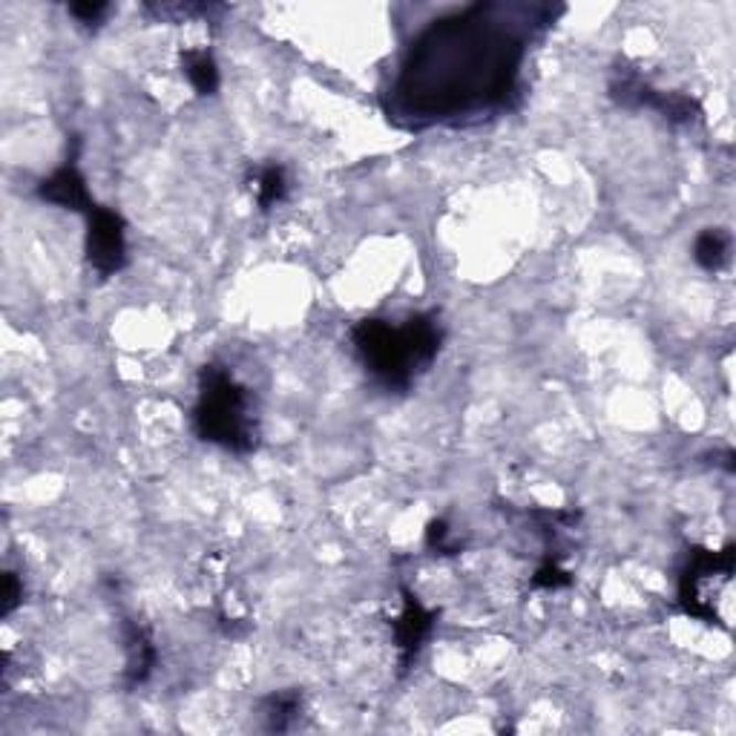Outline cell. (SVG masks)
I'll return each instance as SVG.
<instances>
[{
	"mask_svg": "<svg viewBox=\"0 0 736 736\" xmlns=\"http://www.w3.org/2000/svg\"><path fill=\"white\" fill-rule=\"evenodd\" d=\"M558 15L564 7L550 3H469L431 21L388 89V118L424 130L510 110L533 38Z\"/></svg>",
	"mask_w": 736,
	"mask_h": 736,
	"instance_id": "6da1fadb",
	"label": "cell"
},
{
	"mask_svg": "<svg viewBox=\"0 0 736 736\" xmlns=\"http://www.w3.org/2000/svg\"><path fill=\"white\" fill-rule=\"evenodd\" d=\"M349 337L369 377L386 392L403 394L440 354L444 322L435 311L408 313L403 322L369 317L354 322Z\"/></svg>",
	"mask_w": 736,
	"mask_h": 736,
	"instance_id": "7a4b0ae2",
	"label": "cell"
},
{
	"mask_svg": "<svg viewBox=\"0 0 736 736\" xmlns=\"http://www.w3.org/2000/svg\"><path fill=\"white\" fill-rule=\"evenodd\" d=\"M193 429L204 444L227 452L248 455L259 446L256 401L227 365L204 363L199 372V401L193 406Z\"/></svg>",
	"mask_w": 736,
	"mask_h": 736,
	"instance_id": "3957f363",
	"label": "cell"
},
{
	"mask_svg": "<svg viewBox=\"0 0 736 736\" xmlns=\"http://www.w3.org/2000/svg\"><path fill=\"white\" fill-rule=\"evenodd\" d=\"M734 544H728L725 550H691L685 569L679 576V605L687 616L707 621V625L728 627L716 601H725V605L730 601L728 590L730 576H734Z\"/></svg>",
	"mask_w": 736,
	"mask_h": 736,
	"instance_id": "277c9868",
	"label": "cell"
},
{
	"mask_svg": "<svg viewBox=\"0 0 736 736\" xmlns=\"http://www.w3.org/2000/svg\"><path fill=\"white\" fill-rule=\"evenodd\" d=\"M87 263L98 277H116L127 265V225L110 207L95 204L87 213Z\"/></svg>",
	"mask_w": 736,
	"mask_h": 736,
	"instance_id": "5b68a950",
	"label": "cell"
},
{
	"mask_svg": "<svg viewBox=\"0 0 736 736\" xmlns=\"http://www.w3.org/2000/svg\"><path fill=\"white\" fill-rule=\"evenodd\" d=\"M438 625V612L424 607V601L415 593L403 587V610L394 619V644L401 650V668L408 671L417 662L420 650L429 642L431 630Z\"/></svg>",
	"mask_w": 736,
	"mask_h": 736,
	"instance_id": "8992f818",
	"label": "cell"
},
{
	"mask_svg": "<svg viewBox=\"0 0 736 736\" xmlns=\"http://www.w3.org/2000/svg\"><path fill=\"white\" fill-rule=\"evenodd\" d=\"M38 196L44 199V202L55 204V207L84 213V216L93 211L95 202L93 196H89L87 179H84V173H81L78 168V139H73V153H70V159H66L55 173L46 175L44 182L38 184Z\"/></svg>",
	"mask_w": 736,
	"mask_h": 736,
	"instance_id": "52a82bcc",
	"label": "cell"
},
{
	"mask_svg": "<svg viewBox=\"0 0 736 736\" xmlns=\"http://www.w3.org/2000/svg\"><path fill=\"white\" fill-rule=\"evenodd\" d=\"M125 642H127V685H141L150 679L156 668V644L145 627L136 621L125 625Z\"/></svg>",
	"mask_w": 736,
	"mask_h": 736,
	"instance_id": "ba28073f",
	"label": "cell"
},
{
	"mask_svg": "<svg viewBox=\"0 0 736 736\" xmlns=\"http://www.w3.org/2000/svg\"><path fill=\"white\" fill-rule=\"evenodd\" d=\"M288 190H291V182H288V170L277 161H270V164H263V168H256L250 173V193L256 199V207L263 213L274 211L277 204H282L288 199Z\"/></svg>",
	"mask_w": 736,
	"mask_h": 736,
	"instance_id": "9c48e42d",
	"label": "cell"
},
{
	"mask_svg": "<svg viewBox=\"0 0 736 736\" xmlns=\"http://www.w3.org/2000/svg\"><path fill=\"white\" fill-rule=\"evenodd\" d=\"M693 259L707 274H716L730 259V234L722 227H705L693 242Z\"/></svg>",
	"mask_w": 736,
	"mask_h": 736,
	"instance_id": "30bf717a",
	"label": "cell"
},
{
	"mask_svg": "<svg viewBox=\"0 0 736 736\" xmlns=\"http://www.w3.org/2000/svg\"><path fill=\"white\" fill-rule=\"evenodd\" d=\"M182 73L199 95H216L220 89V66L207 50H182Z\"/></svg>",
	"mask_w": 736,
	"mask_h": 736,
	"instance_id": "8fae6325",
	"label": "cell"
},
{
	"mask_svg": "<svg viewBox=\"0 0 736 736\" xmlns=\"http://www.w3.org/2000/svg\"><path fill=\"white\" fill-rule=\"evenodd\" d=\"M302 714V693L299 691H277L265 700V719H268V730H285L294 728V722Z\"/></svg>",
	"mask_w": 736,
	"mask_h": 736,
	"instance_id": "7c38bea8",
	"label": "cell"
},
{
	"mask_svg": "<svg viewBox=\"0 0 736 736\" xmlns=\"http://www.w3.org/2000/svg\"><path fill=\"white\" fill-rule=\"evenodd\" d=\"M573 584V573L562 567V558L558 555H547L544 564L535 569L533 587L535 590H564Z\"/></svg>",
	"mask_w": 736,
	"mask_h": 736,
	"instance_id": "4fadbf2b",
	"label": "cell"
},
{
	"mask_svg": "<svg viewBox=\"0 0 736 736\" xmlns=\"http://www.w3.org/2000/svg\"><path fill=\"white\" fill-rule=\"evenodd\" d=\"M426 547L435 555H455L460 553V544L452 538V530L446 524L444 518H435L426 530Z\"/></svg>",
	"mask_w": 736,
	"mask_h": 736,
	"instance_id": "5bb4252c",
	"label": "cell"
},
{
	"mask_svg": "<svg viewBox=\"0 0 736 736\" xmlns=\"http://www.w3.org/2000/svg\"><path fill=\"white\" fill-rule=\"evenodd\" d=\"M70 15L84 26H98L110 15V3L107 0H78V3H70Z\"/></svg>",
	"mask_w": 736,
	"mask_h": 736,
	"instance_id": "9a60e30c",
	"label": "cell"
},
{
	"mask_svg": "<svg viewBox=\"0 0 736 736\" xmlns=\"http://www.w3.org/2000/svg\"><path fill=\"white\" fill-rule=\"evenodd\" d=\"M21 601H23V582L18 578V573L9 569V573H3V601H0V616L9 619V616L21 607Z\"/></svg>",
	"mask_w": 736,
	"mask_h": 736,
	"instance_id": "2e32d148",
	"label": "cell"
}]
</instances>
